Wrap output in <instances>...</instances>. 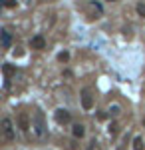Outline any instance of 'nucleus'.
Here are the masks:
<instances>
[{
    "label": "nucleus",
    "mask_w": 145,
    "mask_h": 150,
    "mask_svg": "<svg viewBox=\"0 0 145 150\" xmlns=\"http://www.w3.org/2000/svg\"><path fill=\"white\" fill-rule=\"evenodd\" d=\"M58 60H60V62H68V60H70V54L64 50V52H60V54H58Z\"/></svg>",
    "instance_id": "4468645a"
},
{
    "label": "nucleus",
    "mask_w": 145,
    "mask_h": 150,
    "mask_svg": "<svg viewBox=\"0 0 145 150\" xmlns=\"http://www.w3.org/2000/svg\"><path fill=\"white\" fill-rule=\"evenodd\" d=\"M16 4H18V0H4V6L6 8H14Z\"/></svg>",
    "instance_id": "2eb2a0df"
},
{
    "label": "nucleus",
    "mask_w": 145,
    "mask_h": 150,
    "mask_svg": "<svg viewBox=\"0 0 145 150\" xmlns=\"http://www.w3.org/2000/svg\"><path fill=\"white\" fill-rule=\"evenodd\" d=\"M135 12H137V16L145 18V4L143 2H137V4H135Z\"/></svg>",
    "instance_id": "9b49d317"
},
{
    "label": "nucleus",
    "mask_w": 145,
    "mask_h": 150,
    "mask_svg": "<svg viewBox=\"0 0 145 150\" xmlns=\"http://www.w3.org/2000/svg\"><path fill=\"white\" fill-rule=\"evenodd\" d=\"M2 74H4V78H12V76L16 74V66L10 64V62H4V66H2Z\"/></svg>",
    "instance_id": "0eeeda50"
},
{
    "label": "nucleus",
    "mask_w": 145,
    "mask_h": 150,
    "mask_svg": "<svg viewBox=\"0 0 145 150\" xmlns=\"http://www.w3.org/2000/svg\"><path fill=\"white\" fill-rule=\"evenodd\" d=\"M98 118H100V120H105V118H107V114H105V112H100V114H98Z\"/></svg>",
    "instance_id": "f3484780"
},
{
    "label": "nucleus",
    "mask_w": 145,
    "mask_h": 150,
    "mask_svg": "<svg viewBox=\"0 0 145 150\" xmlns=\"http://www.w3.org/2000/svg\"><path fill=\"white\" fill-rule=\"evenodd\" d=\"M86 12H88V16L91 20H98L101 14H103V8H101V4H98L96 0H91V2H88V6H86Z\"/></svg>",
    "instance_id": "f03ea898"
},
{
    "label": "nucleus",
    "mask_w": 145,
    "mask_h": 150,
    "mask_svg": "<svg viewBox=\"0 0 145 150\" xmlns=\"http://www.w3.org/2000/svg\"><path fill=\"white\" fill-rule=\"evenodd\" d=\"M109 2H115V0H109Z\"/></svg>",
    "instance_id": "a211bd4d"
},
{
    "label": "nucleus",
    "mask_w": 145,
    "mask_h": 150,
    "mask_svg": "<svg viewBox=\"0 0 145 150\" xmlns=\"http://www.w3.org/2000/svg\"><path fill=\"white\" fill-rule=\"evenodd\" d=\"M54 116H56V122H60V124H68L72 120V116H70V112H68L66 108H58L56 112H54Z\"/></svg>",
    "instance_id": "20e7f679"
},
{
    "label": "nucleus",
    "mask_w": 145,
    "mask_h": 150,
    "mask_svg": "<svg viewBox=\"0 0 145 150\" xmlns=\"http://www.w3.org/2000/svg\"><path fill=\"white\" fill-rule=\"evenodd\" d=\"M30 46L36 48V50H42V48H46V40H44V36H34L32 40H30Z\"/></svg>",
    "instance_id": "6e6552de"
},
{
    "label": "nucleus",
    "mask_w": 145,
    "mask_h": 150,
    "mask_svg": "<svg viewBox=\"0 0 145 150\" xmlns=\"http://www.w3.org/2000/svg\"><path fill=\"white\" fill-rule=\"evenodd\" d=\"M32 128H34V132H36V136H40V138H44L46 136V124H44V114L38 110L36 112V116H34V124H32Z\"/></svg>",
    "instance_id": "f257e3e1"
},
{
    "label": "nucleus",
    "mask_w": 145,
    "mask_h": 150,
    "mask_svg": "<svg viewBox=\"0 0 145 150\" xmlns=\"http://www.w3.org/2000/svg\"><path fill=\"white\" fill-rule=\"evenodd\" d=\"M133 150H143V140H141V136H135L133 138Z\"/></svg>",
    "instance_id": "f8f14e48"
},
{
    "label": "nucleus",
    "mask_w": 145,
    "mask_h": 150,
    "mask_svg": "<svg viewBox=\"0 0 145 150\" xmlns=\"http://www.w3.org/2000/svg\"><path fill=\"white\" fill-rule=\"evenodd\" d=\"M143 124H145V120H143Z\"/></svg>",
    "instance_id": "6ab92c4d"
},
{
    "label": "nucleus",
    "mask_w": 145,
    "mask_h": 150,
    "mask_svg": "<svg viewBox=\"0 0 145 150\" xmlns=\"http://www.w3.org/2000/svg\"><path fill=\"white\" fill-rule=\"evenodd\" d=\"M18 126L22 128L24 132H26V130H30V118H28L26 112H20V114H18Z\"/></svg>",
    "instance_id": "423d86ee"
},
{
    "label": "nucleus",
    "mask_w": 145,
    "mask_h": 150,
    "mask_svg": "<svg viewBox=\"0 0 145 150\" xmlns=\"http://www.w3.org/2000/svg\"><path fill=\"white\" fill-rule=\"evenodd\" d=\"M107 130H109V134H117V132H119V126H117V124H109Z\"/></svg>",
    "instance_id": "dca6fc26"
},
{
    "label": "nucleus",
    "mask_w": 145,
    "mask_h": 150,
    "mask_svg": "<svg viewBox=\"0 0 145 150\" xmlns=\"http://www.w3.org/2000/svg\"><path fill=\"white\" fill-rule=\"evenodd\" d=\"M2 136L6 142H12L14 140V126H12L10 118H2Z\"/></svg>",
    "instance_id": "7ed1b4c3"
},
{
    "label": "nucleus",
    "mask_w": 145,
    "mask_h": 150,
    "mask_svg": "<svg viewBox=\"0 0 145 150\" xmlns=\"http://www.w3.org/2000/svg\"><path fill=\"white\" fill-rule=\"evenodd\" d=\"M72 134H74V136H76V138H82V136H84V134H86V128L82 126V124H76V126L72 128Z\"/></svg>",
    "instance_id": "9d476101"
},
{
    "label": "nucleus",
    "mask_w": 145,
    "mask_h": 150,
    "mask_svg": "<svg viewBox=\"0 0 145 150\" xmlns=\"http://www.w3.org/2000/svg\"><path fill=\"white\" fill-rule=\"evenodd\" d=\"M107 112H109V116H117L119 112H121V108H119L117 104H113V106H109V110H107Z\"/></svg>",
    "instance_id": "ddd939ff"
},
{
    "label": "nucleus",
    "mask_w": 145,
    "mask_h": 150,
    "mask_svg": "<svg viewBox=\"0 0 145 150\" xmlns=\"http://www.w3.org/2000/svg\"><path fill=\"white\" fill-rule=\"evenodd\" d=\"M82 106H84L86 110H91V108H93V98H91V92H89L88 88L82 92Z\"/></svg>",
    "instance_id": "39448f33"
},
{
    "label": "nucleus",
    "mask_w": 145,
    "mask_h": 150,
    "mask_svg": "<svg viewBox=\"0 0 145 150\" xmlns=\"http://www.w3.org/2000/svg\"><path fill=\"white\" fill-rule=\"evenodd\" d=\"M0 34H2V48H10L12 46V36H10V32H8V30H2Z\"/></svg>",
    "instance_id": "1a4fd4ad"
}]
</instances>
